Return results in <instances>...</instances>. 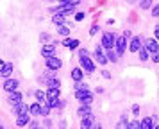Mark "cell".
<instances>
[{
	"mask_svg": "<svg viewBox=\"0 0 159 129\" xmlns=\"http://www.w3.org/2000/svg\"><path fill=\"white\" fill-rule=\"evenodd\" d=\"M115 43H116V36H115V32H104V34H102V40H100L102 49H106V50L115 49Z\"/></svg>",
	"mask_w": 159,
	"mask_h": 129,
	"instance_id": "1",
	"label": "cell"
},
{
	"mask_svg": "<svg viewBox=\"0 0 159 129\" xmlns=\"http://www.w3.org/2000/svg\"><path fill=\"white\" fill-rule=\"evenodd\" d=\"M79 61H80V68L86 72V74H93L95 72V63L89 57H79Z\"/></svg>",
	"mask_w": 159,
	"mask_h": 129,
	"instance_id": "2",
	"label": "cell"
},
{
	"mask_svg": "<svg viewBox=\"0 0 159 129\" xmlns=\"http://www.w3.org/2000/svg\"><path fill=\"white\" fill-rule=\"evenodd\" d=\"M45 63H47V68H48V70H59V68H61V66H63V61H61V59H59V57H47V59H45Z\"/></svg>",
	"mask_w": 159,
	"mask_h": 129,
	"instance_id": "3",
	"label": "cell"
},
{
	"mask_svg": "<svg viewBox=\"0 0 159 129\" xmlns=\"http://www.w3.org/2000/svg\"><path fill=\"white\" fill-rule=\"evenodd\" d=\"M41 56L47 59V57H54L56 56V43H47L41 47Z\"/></svg>",
	"mask_w": 159,
	"mask_h": 129,
	"instance_id": "4",
	"label": "cell"
},
{
	"mask_svg": "<svg viewBox=\"0 0 159 129\" xmlns=\"http://www.w3.org/2000/svg\"><path fill=\"white\" fill-rule=\"evenodd\" d=\"M125 47H127V40L120 36V38H116V43H115V50L118 56H123L125 54Z\"/></svg>",
	"mask_w": 159,
	"mask_h": 129,
	"instance_id": "5",
	"label": "cell"
},
{
	"mask_svg": "<svg viewBox=\"0 0 159 129\" xmlns=\"http://www.w3.org/2000/svg\"><path fill=\"white\" fill-rule=\"evenodd\" d=\"M97 124V120H95V115H88V117H84V118H80V129H91Z\"/></svg>",
	"mask_w": 159,
	"mask_h": 129,
	"instance_id": "6",
	"label": "cell"
},
{
	"mask_svg": "<svg viewBox=\"0 0 159 129\" xmlns=\"http://www.w3.org/2000/svg\"><path fill=\"white\" fill-rule=\"evenodd\" d=\"M143 47H145L147 50H148V52H150L152 56H154V54H157V52H159V43H157V40H147Z\"/></svg>",
	"mask_w": 159,
	"mask_h": 129,
	"instance_id": "7",
	"label": "cell"
},
{
	"mask_svg": "<svg viewBox=\"0 0 159 129\" xmlns=\"http://www.w3.org/2000/svg\"><path fill=\"white\" fill-rule=\"evenodd\" d=\"M95 59H97V63L98 64H106L107 63V57H106V54H104V50H102V45H98L97 49H95Z\"/></svg>",
	"mask_w": 159,
	"mask_h": 129,
	"instance_id": "8",
	"label": "cell"
},
{
	"mask_svg": "<svg viewBox=\"0 0 159 129\" xmlns=\"http://www.w3.org/2000/svg\"><path fill=\"white\" fill-rule=\"evenodd\" d=\"M29 108L25 102H20V104H16V106H13V113L16 115V117H20V115H27L29 113Z\"/></svg>",
	"mask_w": 159,
	"mask_h": 129,
	"instance_id": "9",
	"label": "cell"
},
{
	"mask_svg": "<svg viewBox=\"0 0 159 129\" xmlns=\"http://www.w3.org/2000/svg\"><path fill=\"white\" fill-rule=\"evenodd\" d=\"M7 102L11 104V106H16V104H20L22 102V93L20 92H11L7 97Z\"/></svg>",
	"mask_w": 159,
	"mask_h": 129,
	"instance_id": "10",
	"label": "cell"
},
{
	"mask_svg": "<svg viewBox=\"0 0 159 129\" xmlns=\"http://www.w3.org/2000/svg\"><path fill=\"white\" fill-rule=\"evenodd\" d=\"M16 88H18V81H16V79H7V81L4 83V90L7 93L16 92Z\"/></svg>",
	"mask_w": 159,
	"mask_h": 129,
	"instance_id": "11",
	"label": "cell"
},
{
	"mask_svg": "<svg viewBox=\"0 0 159 129\" xmlns=\"http://www.w3.org/2000/svg\"><path fill=\"white\" fill-rule=\"evenodd\" d=\"M41 111H43V104H41V102H34V104H30V108H29V113L30 115L39 117V115H41Z\"/></svg>",
	"mask_w": 159,
	"mask_h": 129,
	"instance_id": "12",
	"label": "cell"
},
{
	"mask_svg": "<svg viewBox=\"0 0 159 129\" xmlns=\"http://www.w3.org/2000/svg\"><path fill=\"white\" fill-rule=\"evenodd\" d=\"M79 40H75V38H66L65 41H63V45H65L66 49H79Z\"/></svg>",
	"mask_w": 159,
	"mask_h": 129,
	"instance_id": "13",
	"label": "cell"
},
{
	"mask_svg": "<svg viewBox=\"0 0 159 129\" xmlns=\"http://www.w3.org/2000/svg\"><path fill=\"white\" fill-rule=\"evenodd\" d=\"M139 49H141V40L136 36V38H132V40H130L129 50H130V52H139Z\"/></svg>",
	"mask_w": 159,
	"mask_h": 129,
	"instance_id": "14",
	"label": "cell"
},
{
	"mask_svg": "<svg viewBox=\"0 0 159 129\" xmlns=\"http://www.w3.org/2000/svg\"><path fill=\"white\" fill-rule=\"evenodd\" d=\"M29 122H30L29 113H27V115H20V117H16V126H18V127H23V126H29Z\"/></svg>",
	"mask_w": 159,
	"mask_h": 129,
	"instance_id": "15",
	"label": "cell"
},
{
	"mask_svg": "<svg viewBox=\"0 0 159 129\" xmlns=\"http://www.w3.org/2000/svg\"><path fill=\"white\" fill-rule=\"evenodd\" d=\"M82 75H84V70H82V68H79V66L72 70V79L75 81V83H80V81H82Z\"/></svg>",
	"mask_w": 159,
	"mask_h": 129,
	"instance_id": "16",
	"label": "cell"
},
{
	"mask_svg": "<svg viewBox=\"0 0 159 129\" xmlns=\"http://www.w3.org/2000/svg\"><path fill=\"white\" fill-rule=\"evenodd\" d=\"M154 122H156V117L152 118V117H145L143 120H141V129H152L154 127Z\"/></svg>",
	"mask_w": 159,
	"mask_h": 129,
	"instance_id": "17",
	"label": "cell"
},
{
	"mask_svg": "<svg viewBox=\"0 0 159 129\" xmlns=\"http://www.w3.org/2000/svg\"><path fill=\"white\" fill-rule=\"evenodd\" d=\"M106 57H107V61H111V63H116L120 56L116 54V50H115V49H111V50H106Z\"/></svg>",
	"mask_w": 159,
	"mask_h": 129,
	"instance_id": "18",
	"label": "cell"
},
{
	"mask_svg": "<svg viewBox=\"0 0 159 129\" xmlns=\"http://www.w3.org/2000/svg\"><path fill=\"white\" fill-rule=\"evenodd\" d=\"M77 115H79L80 118H84V117H88V115H91V108L89 106H80L79 109H77Z\"/></svg>",
	"mask_w": 159,
	"mask_h": 129,
	"instance_id": "19",
	"label": "cell"
},
{
	"mask_svg": "<svg viewBox=\"0 0 159 129\" xmlns=\"http://www.w3.org/2000/svg\"><path fill=\"white\" fill-rule=\"evenodd\" d=\"M47 99H59V88H48L47 90Z\"/></svg>",
	"mask_w": 159,
	"mask_h": 129,
	"instance_id": "20",
	"label": "cell"
},
{
	"mask_svg": "<svg viewBox=\"0 0 159 129\" xmlns=\"http://www.w3.org/2000/svg\"><path fill=\"white\" fill-rule=\"evenodd\" d=\"M11 72H13V63H6V66L2 68V72H0V75H4V77H7V79H9Z\"/></svg>",
	"mask_w": 159,
	"mask_h": 129,
	"instance_id": "21",
	"label": "cell"
},
{
	"mask_svg": "<svg viewBox=\"0 0 159 129\" xmlns=\"http://www.w3.org/2000/svg\"><path fill=\"white\" fill-rule=\"evenodd\" d=\"M65 14H59V13H56L54 16H52V22L54 23H57V25H65Z\"/></svg>",
	"mask_w": 159,
	"mask_h": 129,
	"instance_id": "22",
	"label": "cell"
},
{
	"mask_svg": "<svg viewBox=\"0 0 159 129\" xmlns=\"http://www.w3.org/2000/svg\"><path fill=\"white\" fill-rule=\"evenodd\" d=\"M47 104L50 108H63L65 104L61 102V99H47Z\"/></svg>",
	"mask_w": 159,
	"mask_h": 129,
	"instance_id": "23",
	"label": "cell"
},
{
	"mask_svg": "<svg viewBox=\"0 0 159 129\" xmlns=\"http://www.w3.org/2000/svg\"><path fill=\"white\" fill-rule=\"evenodd\" d=\"M138 54H139V61H147V59H148V54H150V52H148V50L145 49V47H141Z\"/></svg>",
	"mask_w": 159,
	"mask_h": 129,
	"instance_id": "24",
	"label": "cell"
},
{
	"mask_svg": "<svg viewBox=\"0 0 159 129\" xmlns=\"http://www.w3.org/2000/svg\"><path fill=\"white\" fill-rule=\"evenodd\" d=\"M34 95H36L38 102H43V100H47V93L41 92V90H36V92H34Z\"/></svg>",
	"mask_w": 159,
	"mask_h": 129,
	"instance_id": "25",
	"label": "cell"
},
{
	"mask_svg": "<svg viewBox=\"0 0 159 129\" xmlns=\"http://www.w3.org/2000/svg\"><path fill=\"white\" fill-rule=\"evenodd\" d=\"M57 32L61 36H70V27H68V25H59Z\"/></svg>",
	"mask_w": 159,
	"mask_h": 129,
	"instance_id": "26",
	"label": "cell"
},
{
	"mask_svg": "<svg viewBox=\"0 0 159 129\" xmlns=\"http://www.w3.org/2000/svg\"><path fill=\"white\" fill-rule=\"evenodd\" d=\"M127 129H141V122L139 120H132L127 124Z\"/></svg>",
	"mask_w": 159,
	"mask_h": 129,
	"instance_id": "27",
	"label": "cell"
},
{
	"mask_svg": "<svg viewBox=\"0 0 159 129\" xmlns=\"http://www.w3.org/2000/svg\"><path fill=\"white\" fill-rule=\"evenodd\" d=\"M127 124H129L127 122V117H122V120L116 124V129H127Z\"/></svg>",
	"mask_w": 159,
	"mask_h": 129,
	"instance_id": "28",
	"label": "cell"
},
{
	"mask_svg": "<svg viewBox=\"0 0 159 129\" xmlns=\"http://www.w3.org/2000/svg\"><path fill=\"white\" fill-rule=\"evenodd\" d=\"M48 88H61L59 79H50V81H48Z\"/></svg>",
	"mask_w": 159,
	"mask_h": 129,
	"instance_id": "29",
	"label": "cell"
},
{
	"mask_svg": "<svg viewBox=\"0 0 159 129\" xmlns=\"http://www.w3.org/2000/svg\"><path fill=\"white\" fill-rule=\"evenodd\" d=\"M152 2H154V0H141V4H139V7H141V9H150Z\"/></svg>",
	"mask_w": 159,
	"mask_h": 129,
	"instance_id": "30",
	"label": "cell"
},
{
	"mask_svg": "<svg viewBox=\"0 0 159 129\" xmlns=\"http://www.w3.org/2000/svg\"><path fill=\"white\" fill-rule=\"evenodd\" d=\"M77 90H88V84L82 83V81H80V83H75V92H77Z\"/></svg>",
	"mask_w": 159,
	"mask_h": 129,
	"instance_id": "31",
	"label": "cell"
},
{
	"mask_svg": "<svg viewBox=\"0 0 159 129\" xmlns=\"http://www.w3.org/2000/svg\"><path fill=\"white\" fill-rule=\"evenodd\" d=\"M80 0H63V2H61V4H66V6H77V4H79Z\"/></svg>",
	"mask_w": 159,
	"mask_h": 129,
	"instance_id": "32",
	"label": "cell"
},
{
	"mask_svg": "<svg viewBox=\"0 0 159 129\" xmlns=\"http://www.w3.org/2000/svg\"><path fill=\"white\" fill-rule=\"evenodd\" d=\"M79 57H89V52L86 49H79Z\"/></svg>",
	"mask_w": 159,
	"mask_h": 129,
	"instance_id": "33",
	"label": "cell"
},
{
	"mask_svg": "<svg viewBox=\"0 0 159 129\" xmlns=\"http://www.w3.org/2000/svg\"><path fill=\"white\" fill-rule=\"evenodd\" d=\"M48 113H50V106H48V104H45V106H43V111H41V117H47Z\"/></svg>",
	"mask_w": 159,
	"mask_h": 129,
	"instance_id": "34",
	"label": "cell"
},
{
	"mask_svg": "<svg viewBox=\"0 0 159 129\" xmlns=\"http://www.w3.org/2000/svg\"><path fill=\"white\" fill-rule=\"evenodd\" d=\"M84 18H86V14H84V13H77V14H75V20H77V22L84 20Z\"/></svg>",
	"mask_w": 159,
	"mask_h": 129,
	"instance_id": "35",
	"label": "cell"
},
{
	"mask_svg": "<svg viewBox=\"0 0 159 129\" xmlns=\"http://www.w3.org/2000/svg\"><path fill=\"white\" fill-rule=\"evenodd\" d=\"M152 14H154V16H159V4L152 7Z\"/></svg>",
	"mask_w": 159,
	"mask_h": 129,
	"instance_id": "36",
	"label": "cell"
},
{
	"mask_svg": "<svg viewBox=\"0 0 159 129\" xmlns=\"http://www.w3.org/2000/svg\"><path fill=\"white\" fill-rule=\"evenodd\" d=\"M97 32H98V25H93V27L89 29V34H91V36L97 34Z\"/></svg>",
	"mask_w": 159,
	"mask_h": 129,
	"instance_id": "37",
	"label": "cell"
},
{
	"mask_svg": "<svg viewBox=\"0 0 159 129\" xmlns=\"http://www.w3.org/2000/svg\"><path fill=\"white\" fill-rule=\"evenodd\" d=\"M132 113H134V115L139 113V106H138V104H134V106H132Z\"/></svg>",
	"mask_w": 159,
	"mask_h": 129,
	"instance_id": "38",
	"label": "cell"
},
{
	"mask_svg": "<svg viewBox=\"0 0 159 129\" xmlns=\"http://www.w3.org/2000/svg\"><path fill=\"white\" fill-rule=\"evenodd\" d=\"M154 34H156V40H159V25L154 27Z\"/></svg>",
	"mask_w": 159,
	"mask_h": 129,
	"instance_id": "39",
	"label": "cell"
},
{
	"mask_svg": "<svg viewBox=\"0 0 159 129\" xmlns=\"http://www.w3.org/2000/svg\"><path fill=\"white\" fill-rule=\"evenodd\" d=\"M152 61H154V63H159V52H157V54H154V56H152Z\"/></svg>",
	"mask_w": 159,
	"mask_h": 129,
	"instance_id": "40",
	"label": "cell"
},
{
	"mask_svg": "<svg viewBox=\"0 0 159 129\" xmlns=\"http://www.w3.org/2000/svg\"><path fill=\"white\" fill-rule=\"evenodd\" d=\"M102 75H104L106 79H109V77H111V74H109V72H106V70H102Z\"/></svg>",
	"mask_w": 159,
	"mask_h": 129,
	"instance_id": "41",
	"label": "cell"
},
{
	"mask_svg": "<svg viewBox=\"0 0 159 129\" xmlns=\"http://www.w3.org/2000/svg\"><path fill=\"white\" fill-rule=\"evenodd\" d=\"M123 38H125V40H127V38H130V31H125V32H123Z\"/></svg>",
	"mask_w": 159,
	"mask_h": 129,
	"instance_id": "42",
	"label": "cell"
},
{
	"mask_svg": "<svg viewBox=\"0 0 159 129\" xmlns=\"http://www.w3.org/2000/svg\"><path fill=\"white\" fill-rule=\"evenodd\" d=\"M4 66H6V63H4V61L0 59V72H2V68H4Z\"/></svg>",
	"mask_w": 159,
	"mask_h": 129,
	"instance_id": "43",
	"label": "cell"
},
{
	"mask_svg": "<svg viewBox=\"0 0 159 129\" xmlns=\"http://www.w3.org/2000/svg\"><path fill=\"white\" fill-rule=\"evenodd\" d=\"M91 129H102V127H100V124H95V126H93Z\"/></svg>",
	"mask_w": 159,
	"mask_h": 129,
	"instance_id": "44",
	"label": "cell"
},
{
	"mask_svg": "<svg viewBox=\"0 0 159 129\" xmlns=\"http://www.w3.org/2000/svg\"><path fill=\"white\" fill-rule=\"evenodd\" d=\"M152 129H159V126H154V127H152Z\"/></svg>",
	"mask_w": 159,
	"mask_h": 129,
	"instance_id": "45",
	"label": "cell"
},
{
	"mask_svg": "<svg viewBox=\"0 0 159 129\" xmlns=\"http://www.w3.org/2000/svg\"><path fill=\"white\" fill-rule=\"evenodd\" d=\"M130 2H138V0H130Z\"/></svg>",
	"mask_w": 159,
	"mask_h": 129,
	"instance_id": "46",
	"label": "cell"
},
{
	"mask_svg": "<svg viewBox=\"0 0 159 129\" xmlns=\"http://www.w3.org/2000/svg\"><path fill=\"white\" fill-rule=\"evenodd\" d=\"M59 2H63V0H59Z\"/></svg>",
	"mask_w": 159,
	"mask_h": 129,
	"instance_id": "47",
	"label": "cell"
},
{
	"mask_svg": "<svg viewBox=\"0 0 159 129\" xmlns=\"http://www.w3.org/2000/svg\"><path fill=\"white\" fill-rule=\"evenodd\" d=\"M0 129H4V127H0Z\"/></svg>",
	"mask_w": 159,
	"mask_h": 129,
	"instance_id": "48",
	"label": "cell"
},
{
	"mask_svg": "<svg viewBox=\"0 0 159 129\" xmlns=\"http://www.w3.org/2000/svg\"><path fill=\"white\" fill-rule=\"evenodd\" d=\"M47 2H48V0H47Z\"/></svg>",
	"mask_w": 159,
	"mask_h": 129,
	"instance_id": "49",
	"label": "cell"
}]
</instances>
